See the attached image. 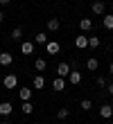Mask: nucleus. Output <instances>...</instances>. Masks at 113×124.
<instances>
[{
    "instance_id": "obj_1",
    "label": "nucleus",
    "mask_w": 113,
    "mask_h": 124,
    "mask_svg": "<svg viewBox=\"0 0 113 124\" xmlns=\"http://www.w3.org/2000/svg\"><path fill=\"white\" fill-rule=\"evenodd\" d=\"M5 88L7 90H14V88H16V86H18V77L16 75H5Z\"/></svg>"
},
{
    "instance_id": "obj_2",
    "label": "nucleus",
    "mask_w": 113,
    "mask_h": 124,
    "mask_svg": "<svg viewBox=\"0 0 113 124\" xmlns=\"http://www.w3.org/2000/svg\"><path fill=\"white\" fill-rule=\"evenodd\" d=\"M68 75H70V65H68L66 61H61V63L57 65V77H63V79H66Z\"/></svg>"
},
{
    "instance_id": "obj_3",
    "label": "nucleus",
    "mask_w": 113,
    "mask_h": 124,
    "mask_svg": "<svg viewBox=\"0 0 113 124\" xmlns=\"http://www.w3.org/2000/svg\"><path fill=\"white\" fill-rule=\"evenodd\" d=\"M100 115H102L104 120H111V117H113V106H111V104H102V106H100Z\"/></svg>"
},
{
    "instance_id": "obj_4",
    "label": "nucleus",
    "mask_w": 113,
    "mask_h": 124,
    "mask_svg": "<svg viewBox=\"0 0 113 124\" xmlns=\"http://www.w3.org/2000/svg\"><path fill=\"white\" fill-rule=\"evenodd\" d=\"M14 63V54H9V52H0V65H11Z\"/></svg>"
},
{
    "instance_id": "obj_5",
    "label": "nucleus",
    "mask_w": 113,
    "mask_h": 124,
    "mask_svg": "<svg viewBox=\"0 0 113 124\" xmlns=\"http://www.w3.org/2000/svg\"><path fill=\"white\" fill-rule=\"evenodd\" d=\"M32 86H34V90H43V88H45V79H43V75H36V77L32 79Z\"/></svg>"
},
{
    "instance_id": "obj_6",
    "label": "nucleus",
    "mask_w": 113,
    "mask_h": 124,
    "mask_svg": "<svg viewBox=\"0 0 113 124\" xmlns=\"http://www.w3.org/2000/svg\"><path fill=\"white\" fill-rule=\"evenodd\" d=\"M11 111H14V106L9 104V101H2V104H0V117H7V115H11Z\"/></svg>"
},
{
    "instance_id": "obj_7",
    "label": "nucleus",
    "mask_w": 113,
    "mask_h": 124,
    "mask_svg": "<svg viewBox=\"0 0 113 124\" xmlns=\"http://www.w3.org/2000/svg\"><path fill=\"white\" fill-rule=\"evenodd\" d=\"M45 50H48V54H57L59 50H61V45H59L57 41H48L45 43Z\"/></svg>"
},
{
    "instance_id": "obj_8",
    "label": "nucleus",
    "mask_w": 113,
    "mask_h": 124,
    "mask_svg": "<svg viewBox=\"0 0 113 124\" xmlns=\"http://www.w3.org/2000/svg\"><path fill=\"white\" fill-rule=\"evenodd\" d=\"M104 9H106V5H104L102 0H95V2H93V14H95V16H102Z\"/></svg>"
},
{
    "instance_id": "obj_9",
    "label": "nucleus",
    "mask_w": 113,
    "mask_h": 124,
    "mask_svg": "<svg viewBox=\"0 0 113 124\" xmlns=\"http://www.w3.org/2000/svg\"><path fill=\"white\" fill-rule=\"evenodd\" d=\"M68 81H70L72 86L81 84V72H77V70H70V75H68Z\"/></svg>"
},
{
    "instance_id": "obj_10",
    "label": "nucleus",
    "mask_w": 113,
    "mask_h": 124,
    "mask_svg": "<svg viewBox=\"0 0 113 124\" xmlns=\"http://www.w3.org/2000/svg\"><path fill=\"white\" fill-rule=\"evenodd\" d=\"M20 52H23V54H32V52H34V43H32V41H23V43H20Z\"/></svg>"
},
{
    "instance_id": "obj_11",
    "label": "nucleus",
    "mask_w": 113,
    "mask_h": 124,
    "mask_svg": "<svg viewBox=\"0 0 113 124\" xmlns=\"http://www.w3.org/2000/svg\"><path fill=\"white\" fill-rule=\"evenodd\" d=\"M79 30L81 32H90V30H93V20H90V18H81L79 20Z\"/></svg>"
},
{
    "instance_id": "obj_12",
    "label": "nucleus",
    "mask_w": 113,
    "mask_h": 124,
    "mask_svg": "<svg viewBox=\"0 0 113 124\" xmlns=\"http://www.w3.org/2000/svg\"><path fill=\"white\" fill-rule=\"evenodd\" d=\"M75 45H77V50H86L88 47V36H77L75 39Z\"/></svg>"
},
{
    "instance_id": "obj_13",
    "label": "nucleus",
    "mask_w": 113,
    "mask_h": 124,
    "mask_svg": "<svg viewBox=\"0 0 113 124\" xmlns=\"http://www.w3.org/2000/svg\"><path fill=\"white\" fill-rule=\"evenodd\" d=\"M18 97H20V101H29V99H32V90L23 86V88L18 90Z\"/></svg>"
},
{
    "instance_id": "obj_14",
    "label": "nucleus",
    "mask_w": 113,
    "mask_h": 124,
    "mask_svg": "<svg viewBox=\"0 0 113 124\" xmlns=\"http://www.w3.org/2000/svg\"><path fill=\"white\" fill-rule=\"evenodd\" d=\"M59 27H61V20L59 18H50L48 20V30L50 32H59Z\"/></svg>"
},
{
    "instance_id": "obj_15",
    "label": "nucleus",
    "mask_w": 113,
    "mask_h": 124,
    "mask_svg": "<svg viewBox=\"0 0 113 124\" xmlns=\"http://www.w3.org/2000/svg\"><path fill=\"white\" fill-rule=\"evenodd\" d=\"M48 41H50V39H48V34H43V32H39V34L34 36V43H36V45H45Z\"/></svg>"
},
{
    "instance_id": "obj_16",
    "label": "nucleus",
    "mask_w": 113,
    "mask_h": 124,
    "mask_svg": "<svg viewBox=\"0 0 113 124\" xmlns=\"http://www.w3.org/2000/svg\"><path fill=\"white\" fill-rule=\"evenodd\" d=\"M52 88H54V90H63V88H66V81H63V77H57L54 81H52Z\"/></svg>"
},
{
    "instance_id": "obj_17",
    "label": "nucleus",
    "mask_w": 113,
    "mask_h": 124,
    "mask_svg": "<svg viewBox=\"0 0 113 124\" xmlns=\"http://www.w3.org/2000/svg\"><path fill=\"white\" fill-rule=\"evenodd\" d=\"M86 68H88V70H97V68H100V61H97L95 56H90V59L86 61Z\"/></svg>"
},
{
    "instance_id": "obj_18",
    "label": "nucleus",
    "mask_w": 113,
    "mask_h": 124,
    "mask_svg": "<svg viewBox=\"0 0 113 124\" xmlns=\"http://www.w3.org/2000/svg\"><path fill=\"white\" fill-rule=\"evenodd\" d=\"M34 68L39 70V72H43L45 68H48V61H45V59H36V61H34Z\"/></svg>"
},
{
    "instance_id": "obj_19",
    "label": "nucleus",
    "mask_w": 113,
    "mask_h": 124,
    "mask_svg": "<svg viewBox=\"0 0 113 124\" xmlns=\"http://www.w3.org/2000/svg\"><path fill=\"white\" fill-rule=\"evenodd\" d=\"M23 113H25V115L34 113V104H32V101H23Z\"/></svg>"
},
{
    "instance_id": "obj_20",
    "label": "nucleus",
    "mask_w": 113,
    "mask_h": 124,
    "mask_svg": "<svg viewBox=\"0 0 113 124\" xmlns=\"http://www.w3.org/2000/svg\"><path fill=\"white\" fill-rule=\"evenodd\" d=\"M102 23H104V27H106V30H113V14H106Z\"/></svg>"
},
{
    "instance_id": "obj_21",
    "label": "nucleus",
    "mask_w": 113,
    "mask_h": 124,
    "mask_svg": "<svg viewBox=\"0 0 113 124\" xmlns=\"http://www.w3.org/2000/svg\"><path fill=\"white\" fill-rule=\"evenodd\" d=\"M100 36H88V47H100Z\"/></svg>"
},
{
    "instance_id": "obj_22",
    "label": "nucleus",
    "mask_w": 113,
    "mask_h": 124,
    "mask_svg": "<svg viewBox=\"0 0 113 124\" xmlns=\"http://www.w3.org/2000/svg\"><path fill=\"white\" fill-rule=\"evenodd\" d=\"M20 36H23V27H14V30H11V39L20 41Z\"/></svg>"
},
{
    "instance_id": "obj_23",
    "label": "nucleus",
    "mask_w": 113,
    "mask_h": 124,
    "mask_svg": "<svg viewBox=\"0 0 113 124\" xmlns=\"http://www.w3.org/2000/svg\"><path fill=\"white\" fill-rule=\"evenodd\" d=\"M79 108H81V111H90V108H93V101H90V99H81Z\"/></svg>"
},
{
    "instance_id": "obj_24",
    "label": "nucleus",
    "mask_w": 113,
    "mask_h": 124,
    "mask_svg": "<svg viewBox=\"0 0 113 124\" xmlns=\"http://www.w3.org/2000/svg\"><path fill=\"white\" fill-rule=\"evenodd\" d=\"M68 115H70V111H68V108H59V111H57V117H59V120H66Z\"/></svg>"
},
{
    "instance_id": "obj_25",
    "label": "nucleus",
    "mask_w": 113,
    "mask_h": 124,
    "mask_svg": "<svg viewBox=\"0 0 113 124\" xmlns=\"http://www.w3.org/2000/svg\"><path fill=\"white\" fill-rule=\"evenodd\" d=\"M97 86H100V88H104V86H106V79H104V77H97Z\"/></svg>"
},
{
    "instance_id": "obj_26",
    "label": "nucleus",
    "mask_w": 113,
    "mask_h": 124,
    "mask_svg": "<svg viewBox=\"0 0 113 124\" xmlns=\"http://www.w3.org/2000/svg\"><path fill=\"white\" fill-rule=\"evenodd\" d=\"M11 2V0H0V5H9Z\"/></svg>"
},
{
    "instance_id": "obj_27",
    "label": "nucleus",
    "mask_w": 113,
    "mask_h": 124,
    "mask_svg": "<svg viewBox=\"0 0 113 124\" xmlns=\"http://www.w3.org/2000/svg\"><path fill=\"white\" fill-rule=\"evenodd\" d=\"M109 93H111V95H113V84H109Z\"/></svg>"
},
{
    "instance_id": "obj_28",
    "label": "nucleus",
    "mask_w": 113,
    "mask_h": 124,
    "mask_svg": "<svg viewBox=\"0 0 113 124\" xmlns=\"http://www.w3.org/2000/svg\"><path fill=\"white\" fill-rule=\"evenodd\" d=\"M2 20H5V14H2V11H0V23H2Z\"/></svg>"
},
{
    "instance_id": "obj_29",
    "label": "nucleus",
    "mask_w": 113,
    "mask_h": 124,
    "mask_svg": "<svg viewBox=\"0 0 113 124\" xmlns=\"http://www.w3.org/2000/svg\"><path fill=\"white\" fill-rule=\"evenodd\" d=\"M109 72H113V61H111V65H109Z\"/></svg>"
},
{
    "instance_id": "obj_30",
    "label": "nucleus",
    "mask_w": 113,
    "mask_h": 124,
    "mask_svg": "<svg viewBox=\"0 0 113 124\" xmlns=\"http://www.w3.org/2000/svg\"><path fill=\"white\" fill-rule=\"evenodd\" d=\"M111 14H113V2H111Z\"/></svg>"
},
{
    "instance_id": "obj_31",
    "label": "nucleus",
    "mask_w": 113,
    "mask_h": 124,
    "mask_svg": "<svg viewBox=\"0 0 113 124\" xmlns=\"http://www.w3.org/2000/svg\"><path fill=\"white\" fill-rule=\"evenodd\" d=\"M0 124H9V122H0Z\"/></svg>"
}]
</instances>
